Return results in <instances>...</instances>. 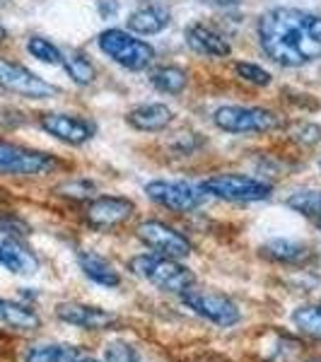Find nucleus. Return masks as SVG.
<instances>
[{"label":"nucleus","instance_id":"7c9ffc66","mask_svg":"<svg viewBox=\"0 0 321 362\" xmlns=\"http://www.w3.org/2000/svg\"><path fill=\"white\" fill-rule=\"evenodd\" d=\"M70 362H99L95 358H75V360H70Z\"/></svg>","mask_w":321,"mask_h":362},{"label":"nucleus","instance_id":"a211bd4d","mask_svg":"<svg viewBox=\"0 0 321 362\" xmlns=\"http://www.w3.org/2000/svg\"><path fill=\"white\" fill-rule=\"evenodd\" d=\"M169 25V13L160 5H143L128 15V29L138 34H160Z\"/></svg>","mask_w":321,"mask_h":362},{"label":"nucleus","instance_id":"dca6fc26","mask_svg":"<svg viewBox=\"0 0 321 362\" xmlns=\"http://www.w3.org/2000/svg\"><path fill=\"white\" fill-rule=\"evenodd\" d=\"M78 264L80 271L85 273V278H90L95 285H102V288H119L121 285L119 271L104 256L95 254V251H83L78 256Z\"/></svg>","mask_w":321,"mask_h":362},{"label":"nucleus","instance_id":"2eb2a0df","mask_svg":"<svg viewBox=\"0 0 321 362\" xmlns=\"http://www.w3.org/2000/svg\"><path fill=\"white\" fill-rule=\"evenodd\" d=\"M186 44L201 56H210V58H225L230 56V44L227 39L220 37L215 29H210L206 25H191L186 29Z\"/></svg>","mask_w":321,"mask_h":362},{"label":"nucleus","instance_id":"f257e3e1","mask_svg":"<svg viewBox=\"0 0 321 362\" xmlns=\"http://www.w3.org/2000/svg\"><path fill=\"white\" fill-rule=\"evenodd\" d=\"M259 42L271 61L300 68L321 58V17L297 8H276L259 20Z\"/></svg>","mask_w":321,"mask_h":362},{"label":"nucleus","instance_id":"f03ea898","mask_svg":"<svg viewBox=\"0 0 321 362\" xmlns=\"http://www.w3.org/2000/svg\"><path fill=\"white\" fill-rule=\"evenodd\" d=\"M131 271L138 278L148 280L150 285H155L162 293L182 295L194 285V273L189 271L184 264H179L177 259H167L160 254H140L136 259H131Z\"/></svg>","mask_w":321,"mask_h":362},{"label":"nucleus","instance_id":"f704fd0d","mask_svg":"<svg viewBox=\"0 0 321 362\" xmlns=\"http://www.w3.org/2000/svg\"><path fill=\"white\" fill-rule=\"evenodd\" d=\"M319 165H321V162H319Z\"/></svg>","mask_w":321,"mask_h":362},{"label":"nucleus","instance_id":"4468645a","mask_svg":"<svg viewBox=\"0 0 321 362\" xmlns=\"http://www.w3.org/2000/svg\"><path fill=\"white\" fill-rule=\"evenodd\" d=\"M0 268L15 273V276H32L37 273L39 261L17 237L0 235Z\"/></svg>","mask_w":321,"mask_h":362},{"label":"nucleus","instance_id":"6e6552de","mask_svg":"<svg viewBox=\"0 0 321 362\" xmlns=\"http://www.w3.org/2000/svg\"><path fill=\"white\" fill-rule=\"evenodd\" d=\"M215 124L225 133H266L276 128L280 119L259 107H223L215 112Z\"/></svg>","mask_w":321,"mask_h":362},{"label":"nucleus","instance_id":"5701e85b","mask_svg":"<svg viewBox=\"0 0 321 362\" xmlns=\"http://www.w3.org/2000/svg\"><path fill=\"white\" fill-rule=\"evenodd\" d=\"M288 208L321 225V191H297L288 198Z\"/></svg>","mask_w":321,"mask_h":362},{"label":"nucleus","instance_id":"c9c22d12","mask_svg":"<svg viewBox=\"0 0 321 362\" xmlns=\"http://www.w3.org/2000/svg\"><path fill=\"white\" fill-rule=\"evenodd\" d=\"M319 227H321V225H319Z\"/></svg>","mask_w":321,"mask_h":362},{"label":"nucleus","instance_id":"473e14b6","mask_svg":"<svg viewBox=\"0 0 321 362\" xmlns=\"http://www.w3.org/2000/svg\"><path fill=\"white\" fill-rule=\"evenodd\" d=\"M3 3H5V0H0V5H3Z\"/></svg>","mask_w":321,"mask_h":362},{"label":"nucleus","instance_id":"39448f33","mask_svg":"<svg viewBox=\"0 0 321 362\" xmlns=\"http://www.w3.org/2000/svg\"><path fill=\"white\" fill-rule=\"evenodd\" d=\"M56 167V157L0 140V177H42Z\"/></svg>","mask_w":321,"mask_h":362},{"label":"nucleus","instance_id":"a878e982","mask_svg":"<svg viewBox=\"0 0 321 362\" xmlns=\"http://www.w3.org/2000/svg\"><path fill=\"white\" fill-rule=\"evenodd\" d=\"M27 51H29V54H32L34 58H39L42 63H49V66H58V63H63L61 51H58L56 46L49 42V39L32 37V39L27 42Z\"/></svg>","mask_w":321,"mask_h":362},{"label":"nucleus","instance_id":"bb28decb","mask_svg":"<svg viewBox=\"0 0 321 362\" xmlns=\"http://www.w3.org/2000/svg\"><path fill=\"white\" fill-rule=\"evenodd\" d=\"M104 362H140V353L128 341H112L104 348Z\"/></svg>","mask_w":321,"mask_h":362},{"label":"nucleus","instance_id":"20e7f679","mask_svg":"<svg viewBox=\"0 0 321 362\" xmlns=\"http://www.w3.org/2000/svg\"><path fill=\"white\" fill-rule=\"evenodd\" d=\"M182 302L191 309L198 317H203L206 321L215 326H223L230 329L242 321V312L230 297H225L223 293H213V290H198L191 285L186 293H182Z\"/></svg>","mask_w":321,"mask_h":362},{"label":"nucleus","instance_id":"b1692460","mask_svg":"<svg viewBox=\"0 0 321 362\" xmlns=\"http://www.w3.org/2000/svg\"><path fill=\"white\" fill-rule=\"evenodd\" d=\"M293 324L302 331V334L321 341V305H309V307L295 309Z\"/></svg>","mask_w":321,"mask_h":362},{"label":"nucleus","instance_id":"72a5a7b5","mask_svg":"<svg viewBox=\"0 0 321 362\" xmlns=\"http://www.w3.org/2000/svg\"><path fill=\"white\" fill-rule=\"evenodd\" d=\"M317 362H321V360H317Z\"/></svg>","mask_w":321,"mask_h":362},{"label":"nucleus","instance_id":"9b49d317","mask_svg":"<svg viewBox=\"0 0 321 362\" xmlns=\"http://www.w3.org/2000/svg\"><path fill=\"white\" fill-rule=\"evenodd\" d=\"M133 210H136L133 201H128L124 196H99L87 206L85 218L97 230H112V227L126 223L133 215Z\"/></svg>","mask_w":321,"mask_h":362},{"label":"nucleus","instance_id":"1a4fd4ad","mask_svg":"<svg viewBox=\"0 0 321 362\" xmlns=\"http://www.w3.org/2000/svg\"><path fill=\"white\" fill-rule=\"evenodd\" d=\"M136 235L140 242L148 249H153L155 254L167 256V259H186L191 254V242L186 239L182 232H177L174 227H169L160 220H148V223H140Z\"/></svg>","mask_w":321,"mask_h":362},{"label":"nucleus","instance_id":"c85d7f7f","mask_svg":"<svg viewBox=\"0 0 321 362\" xmlns=\"http://www.w3.org/2000/svg\"><path fill=\"white\" fill-rule=\"evenodd\" d=\"M56 194L66 198H92L95 196V184L90 181H66L56 189Z\"/></svg>","mask_w":321,"mask_h":362},{"label":"nucleus","instance_id":"f3484780","mask_svg":"<svg viewBox=\"0 0 321 362\" xmlns=\"http://www.w3.org/2000/svg\"><path fill=\"white\" fill-rule=\"evenodd\" d=\"M172 116L174 112L167 107V104H143V107H136L131 114H128V124L138 131H162L172 124Z\"/></svg>","mask_w":321,"mask_h":362},{"label":"nucleus","instance_id":"4be33fe9","mask_svg":"<svg viewBox=\"0 0 321 362\" xmlns=\"http://www.w3.org/2000/svg\"><path fill=\"white\" fill-rule=\"evenodd\" d=\"M186 73L182 68H174V66H167V68H157L153 70L150 75V83H153L160 92H167V95H179V92L186 87Z\"/></svg>","mask_w":321,"mask_h":362},{"label":"nucleus","instance_id":"2f4dec72","mask_svg":"<svg viewBox=\"0 0 321 362\" xmlns=\"http://www.w3.org/2000/svg\"><path fill=\"white\" fill-rule=\"evenodd\" d=\"M5 37H8V32H5V27H0V42H5Z\"/></svg>","mask_w":321,"mask_h":362},{"label":"nucleus","instance_id":"9d476101","mask_svg":"<svg viewBox=\"0 0 321 362\" xmlns=\"http://www.w3.org/2000/svg\"><path fill=\"white\" fill-rule=\"evenodd\" d=\"M0 87L29 99H46L58 92V87L46 83V80L34 75L32 70H27L20 63L8 61V58H0Z\"/></svg>","mask_w":321,"mask_h":362},{"label":"nucleus","instance_id":"423d86ee","mask_svg":"<svg viewBox=\"0 0 321 362\" xmlns=\"http://www.w3.org/2000/svg\"><path fill=\"white\" fill-rule=\"evenodd\" d=\"M206 194L215 198H225V201L235 203H254V201H266L271 196V184L247 174H218L203 181Z\"/></svg>","mask_w":321,"mask_h":362},{"label":"nucleus","instance_id":"7ed1b4c3","mask_svg":"<svg viewBox=\"0 0 321 362\" xmlns=\"http://www.w3.org/2000/svg\"><path fill=\"white\" fill-rule=\"evenodd\" d=\"M99 49L104 51L112 61L128 70H143L153 63L155 49L143 39L131 37L124 29H107L99 34Z\"/></svg>","mask_w":321,"mask_h":362},{"label":"nucleus","instance_id":"aec40b11","mask_svg":"<svg viewBox=\"0 0 321 362\" xmlns=\"http://www.w3.org/2000/svg\"><path fill=\"white\" fill-rule=\"evenodd\" d=\"M80 355L78 346L70 343H34L25 350V362H70Z\"/></svg>","mask_w":321,"mask_h":362},{"label":"nucleus","instance_id":"cd10ccee","mask_svg":"<svg viewBox=\"0 0 321 362\" xmlns=\"http://www.w3.org/2000/svg\"><path fill=\"white\" fill-rule=\"evenodd\" d=\"M235 70H237L239 78L247 80V83H252V85H268L271 83L268 70H264L261 66H254V63H237Z\"/></svg>","mask_w":321,"mask_h":362},{"label":"nucleus","instance_id":"412c9836","mask_svg":"<svg viewBox=\"0 0 321 362\" xmlns=\"http://www.w3.org/2000/svg\"><path fill=\"white\" fill-rule=\"evenodd\" d=\"M0 324L10 326V329H17V331H34V329H39L42 319L37 317L34 309H29L25 305L0 300Z\"/></svg>","mask_w":321,"mask_h":362},{"label":"nucleus","instance_id":"f8f14e48","mask_svg":"<svg viewBox=\"0 0 321 362\" xmlns=\"http://www.w3.org/2000/svg\"><path fill=\"white\" fill-rule=\"evenodd\" d=\"M56 317L83 331H104L116 324V317L112 312L92 305H80V302H61L56 307Z\"/></svg>","mask_w":321,"mask_h":362},{"label":"nucleus","instance_id":"0eeeda50","mask_svg":"<svg viewBox=\"0 0 321 362\" xmlns=\"http://www.w3.org/2000/svg\"><path fill=\"white\" fill-rule=\"evenodd\" d=\"M145 194L157 206L174 210V213H191L201 208L208 196L203 186L186 184V181H150L145 186Z\"/></svg>","mask_w":321,"mask_h":362},{"label":"nucleus","instance_id":"ddd939ff","mask_svg":"<svg viewBox=\"0 0 321 362\" xmlns=\"http://www.w3.org/2000/svg\"><path fill=\"white\" fill-rule=\"evenodd\" d=\"M42 128L46 133H51L54 138L63 140L68 145H83L92 136H95V124L80 116H70V114H44L42 116Z\"/></svg>","mask_w":321,"mask_h":362},{"label":"nucleus","instance_id":"6ab92c4d","mask_svg":"<svg viewBox=\"0 0 321 362\" xmlns=\"http://www.w3.org/2000/svg\"><path fill=\"white\" fill-rule=\"evenodd\" d=\"M261 256H266L268 261H276V264H305L309 259V249L305 244L293 242V239H273L261 249Z\"/></svg>","mask_w":321,"mask_h":362},{"label":"nucleus","instance_id":"c756f323","mask_svg":"<svg viewBox=\"0 0 321 362\" xmlns=\"http://www.w3.org/2000/svg\"><path fill=\"white\" fill-rule=\"evenodd\" d=\"M203 3L213 5V8H235V5H239L242 0H203Z\"/></svg>","mask_w":321,"mask_h":362},{"label":"nucleus","instance_id":"393cba45","mask_svg":"<svg viewBox=\"0 0 321 362\" xmlns=\"http://www.w3.org/2000/svg\"><path fill=\"white\" fill-rule=\"evenodd\" d=\"M63 63H66L68 75H70V78H73L78 85H90L92 80H95V68H92V63L87 61L85 56L73 54V56L63 58Z\"/></svg>","mask_w":321,"mask_h":362}]
</instances>
